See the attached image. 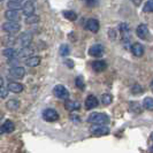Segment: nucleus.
<instances>
[{"label":"nucleus","instance_id":"1","mask_svg":"<svg viewBox=\"0 0 153 153\" xmlns=\"http://www.w3.org/2000/svg\"><path fill=\"white\" fill-rule=\"evenodd\" d=\"M88 122L92 124H98V126H106L109 123V117L108 115L104 113H91L89 115Z\"/></svg>","mask_w":153,"mask_h":153},{"label":"nucleus","instance_id":"2","mask_svg":"<svg viewBox=\"0 0 153 153\" xmlns=\"http://www.w3.org/2000/svg\"><path fill=\"white\" fill-rule=\"evenodd\" d=\"M91 135L93 136H105V135H108L109 134V128H107L106 126H98V124H94L93 127H91Z\"/></svg>","mask_w":153,"mask_h":153},{"label":"nucleus","instance_id":"3","mask_svg":"<svg viewBox=\"0 0 153 153\" xmlns=\"http://www.w3.org/2000/svg\"><path fill=\"white\" fill-rule=\"evenodd\" d=\"M43 117L47 122H54V121H56L59 119V114L53 108H46L45 111L43 112Z\"/></svg>","mask_w":153,"mask_h":153},{"label":"nucleus","instance_id":"4","mask_svg":"<svg viewBox=\"0 0 153 153\" xmlns=\"http://www.w3.org/2000/svg\"><path fill=\"white\" fill-rule=\"evenodd\" d=\"M20 29H21V25L17 22H10V21H8V22L2 24V30L6 31L7 33H16V32L20 31Z\"/></svg>","mask_w":153,"mask_h":153},{"label":"nucleus","instance_id":"5","mask_svg":"<svg viewBox=\"0 0 153 153\" xmlns=\"http://www.w3.org/2000/svg\"><path fill=\"white\" fill-rule=\"evenodd\" d=\"M53 93L55 94V97H58L59 99L67 100L69 98V92L67 91V89L63 85H56V86H54Z\"/></svg>","mask_w":153,"mask_h":153},{"label":"nucleus","instance_id":"6","mask_svg":"<svg viewBox=\"0 0 153 153\" xmlns=\"http://www.w3.org/2000/svg\"><path fill=\"white\" fill-rule=\"evenodd\" d=\"M17 42L22 47H29L31 42H32V35L30 32H23L22 35L19 37Z\"/></svg>","mask_w":153,"mask_h":153},{"label":"nucleus","instance_id":"7","mask_svg":"<svg viewBox=\"0 0 153 153\" xmlns=\"http://www.w3.org/2000/svg\"><path fill=\"white\" fill-rule=\"evenodd\" d=\"M104 46L101 44H94L90 47L89 50V54L92 55V56H96V58H100L102 54H104Z\"/></svg>","mask_w":153,"mask_h":153},{"label":"nucleus","instance_id":"8","mask_svg":"<svg viewBox=\"0 0 153 153\" xmlns=\"http://www.w3.org/2000/svg\"><path fill=\"white\" fill-rule=\"evenodd\" d=\"M5 17L10 22H19L21 20V15H20L19 10H10L9 9L5 13Z\"/></svg>","mask_w":153,"mask_h":153},{"label":"nucleus","instance_id":"9","mask_svg":"<svg viewBox=\"0 0 153 153\" xmlns=\"http://www.w3.org/2000/svg\"><path fill=\"white\" fill-rule=\"evenodd\" d=\"M92 69L96 71V73H101L104 71L105 69L107 68V63L104 61V60H96L91 63Z\"/></svg>","mask_w":153,"mask_h":153},{"label":"nucleus","instance_id":"10","mask_svg":"<svg viewBox=\"0 0 153 153\" xmlns=\"http://www.w3.org/2000/svg\"><path fill=\"white\" fill-rule=\"evenodd\" d=\"M9 74L14 77V78L20 79V78L24 77V75H25V70H24V68H22V67H19V66H17V67H13V68H10Z\"/></svg>","mask_w":153,"mask_h":153},{"label":"nucleus","instance_id":"11","mask_svg":"<svg viewBox=\"0 0 153 153\" xmlns=\"http://www.w3.org/2000/svg\"><path fill=\"white\" fill-rule=\"evenodd\" d=\"M136 33L140 39H146L149 36V28L146 24H139L136 29Z\"/></svg>","mask_w":153,"mask_h":153},{"label":"nucleus","instance_id":"12","mask_svg":"<svg viewBox=\"0 0 153 153\" xmlns=\"http://www.w3.org/2000/svg\"><path fill=\"white\" fill-rule=\"evenodd\" d=\"M14 129H15V124L12 122L10 120H7L0 127V132L1 134H8V132H13Z\"/></svg>","mask_w":153,"mask_h":153},{"label":"nucleus","instance_id":"13","mask_svg":"<svg viewBox=\"0 0 153 153\" xmlns=\"http://www.w3.org/2000/svg\"><path fill=\"white\" fill-rule=\"evenodd\" d=\"M22 10H23V14L27 16V17L30 15H33V12H35V5H33V2L27 0V2L23 5Z\"/></svg>","mask_w":153,"mask_h":153},{"label":"nucleus","instance_id":"14","mask_svg":"<svg viewBox=\"0 0 153 153\" xmlns=\"http://www.w3.org/2000/svg\"><path fill=\"white\" fill-rule=\"evenodd\" d=\"M99 101L98 99L94 97V96H89L86 100H85V108L86 109H92V108H96L98 106Z\"/></svg>","mask_w":153,"mask_h":153},{"label":"nucleus","instance_id":"15","mask_svg":"<svg viewBox=\"0 0 153 153\" xmlns=\"http://www.w3.org/2000/svg\"><path fill=\"white\" fill-rule=\"evenodd\" d=\"M86 29L90 30L91 32H98L99 30V22L96 19H90L86 22Z\"/></svg>","mask_w":153,"mask_h":153},{"label":"nucleus","instance_id":"16","mask_svg":"<svg viewBox=\"0 0 153 153\" xmlns=\"http://www.w3.org/2000/svg\"><path fill=\"white\" fill-rule=\"evenodd\" d=\"M65 106H66V109H68L70 112H74V111H77L81 107V104L77 102V101H74V100H66L65 102Z\"/></svg>","mask_w":153,"mask_h":153},{"label":"nucleus","instance_id":"17","mask_svg":"<svg viewBox=\"0 0 153 153\" xmlns=\"http://www.w3.org/2000/svg\"><path fill=\"white\" fill-rule=\"evenodd\" d=\"M131 52L136 56H142L144 54V47L139 43H135L134 45L131 46Z\"/></svg>","mask_w":153,"mask_h":153},{"label":"nucleus","instance_id":"18","mask_svg":"<svg viewBox=\"0 0 153 153\" xmlns=\"http://www.w3.org/2000/svg\"><path fill=\"white\" fill-rule=\"evenodd\" d=\"M7 89L9 91L14 92V93H20V92L23 91V85L21 83H17V82H12V83L8 84Z\"/></svg>","mask_w":153,"mask_h":153},{"label":"nucleus","instance_id":"19","mask_svg":"<svg viewBox=\"0 0 153 153\" xmlns=\"http://www.w3.org/2000/svg\"><path fill=\"white\" fill-rule=\"evenodd\" d=\"M32 53H33V51H32V48H30V46L29 47H22L20 51H17V56H20V58H27V56H29Z\"/></svg>","mask_w":153,"mask_h":153},{"label":"nucleus","instance_id":"20","mask_svg":"<svg viewBox=\"0 0 153 153\" xmlns=\"http://www.w3.org/2000/svg\"><path fill=\"white\" fill-rule=\"evenodd\" d=\"M2 54L6 58H8V59H14V58L17 56V51L14 50V48H12V47H8V48L2 51Z\"/></svg>","mask_w":153,"mask_h":153},{"label":"nucleus","instance_id":"21","mask_svg":"<svg viewBox=\"0 0 153 153\" xmlns=\"http://www.w3.org/2000/svg\"><path fill=\"white\" fill-rule=\"evenodd\" d=\"M25 63H27L28 67H36L40 63V58L39 56H30V58L27 59Z\"/></svg>","mask_w":153,"mask_h":153},{"label":"nucleus","instance_id":"22","mask_svg":"<svg viewBox=\"0 0 153 153\" xmlns=\"http://www.w3.org/2000/svg\"><path fill=\"white\" fill-rule=\"evenodd\" d=\"M6 107L9 109V111H15L20 107V101L17 99H10L6 102Z\"/></svg>","mask_w":153,"mask_h":153},{"label":"nucleus","instance_id":"23","mask_svg":"<svg viewBox=\"0 0 153 153\" xmlns=\"http://www.w3.org/2000/svg\"><path fill=\"white\" fill-rule=\"evenodd\" d=\"M143 106H144L145 109L153 111V98H151V97H146L145 99L143 100Z\"/></svg>","mask_w":153,"mask_h":153},{"label":"nucleus","instance_id":"24","mask_svg":"<svg viewBox=\"0 0 153 153\" xmlns=\"http://www.w3.org/2000/svg\"><path fill=\"white\" fill-rule=\"evenodd\" d=\"M62 14H63V16H65L67 20H69V21H75L77 19L76 13L73 12V10H65V12H62Z\"/></svg>","mask_w":153,"mask_h":153},{"label":"nucleus","instance_id":"25","mask_svg":"<svg viewBox=\"0 0 153 153\" xmlns=\"http://www.w3.org/2000/svg\"><path fill=\"white\" fill-rule=\"evenodd\" d=\"M59 53L61 56H67L69 53H70V48H69L68 45H66V44H62L60 46V48H59Z\"/></svg>","mask_w":153,"mask_h":153},{"label":"nucleus","instance_id":"26","mask_svg":"<svg viewBox=\"0 0 153 153\" xmlns=\"http://www.w3.org/2000/svg\"><path fill=\"white\" fill-rule=\"evenodd\" d=\"M112 99H113V97L109 93H105V94L101 96V102L104 105H109L112 102Z\"/></svg>","mask_w":153,"mask_h":153},{"label":"nucleus","instance_id":"27","mask_svg":"<svg viewBox=\"0 0 153 153\" xmlns=\"http://www.w3.org/2000/svg\"><path fill=\"white\" fill-rule=\"evenodd\" d=\"M7 7L10 9V10H19V9H21L23 6H21V4H19V2H12V1H9L7 4Z\"/></svg>","mask_w":153,"mask_h":153},{"label":"nucleus","instance_id":"28","mask_svg":"<svg viewBox=\"0 0 153 153\" xmlns=\"http://www.w3.org/2000/svg\"><path fill=\"white\" fill-rule=\"evenodd\" d=\"M144 12H146V13H153V0L146 1V4L144 5Z\"/></svg>","mask_w":153,"mask_h":153},{"label":"nucleus","instance_id":"29","mask_svg":"<svg viewBox=\"0 0 153 153\" xmlns=\"http://www.w3.org/2000/svg\"><path fill=\"white\" fill-rule=\"evenodd\" d=\"M39 21V17L37 15H30L25 19V23L28 24H33V23H37Z\"/></svg>","mask_w":153,"mask_h":153},{"label":"nucleus","instance_id":"30","mask_svg":"<svg viewBox=\"0 0 153 153\" xmlns=\"http://www.w3.org/2000/svg\"><path fill=\"white\" fill-rule=\"evenodd\" d=\"M75 84H76V86L78 88V89H84V79H83V77L82 76H78L76 77V79H75Z\"/></svg>","mask_w":153,"mask_h":153},{"label":"nucleus","instance_id":"31","mask_svg":"<svg viewBox=\"0 0 153 153\" xmlns=\"http://www.w3.org/2000/svg\"><path fill=\"white\" fill-rule=\"evenodd\" d=\"M142 92H143V88L139 84L134 85V86L131 88V93H132V94H140Z\"/></svg>","mask_w":153,"mask_h":153},{"label":"nucleus","instance_id":"32","mask_svg":"<svg viewBox=\"0 0 153 153\" xmlns=\"http://www.w3.org/2000/svg\"><path fill=\"white\" fill-rule=\"evenodd\" d=\"M130 109L135 113H140L142 109H140V105L138 102H130Z\"/></svg>","mask_w":153,"mask_h":153},{"label":"nucleus","instance_id":"33","mask_svg":"<svg viewBox=\"0 0 153 153\" xmlns=\"http://www.w3.org/2000/svg\"><path fill=\"white\" fill-rule=\"evenodd\" d=\"M8 94V89L0 86V98H6Z\"/></svg>","mask_w":153,"mask_h":153},{"label":"nucleus","instance_id":"34","mask_svg":"<svg viewBox=\"0 0 153 153\" xmlns=\"http://www.w3.org/2000/svg\"><path fill=\"white\" fill-rule=\"evenodd\" d=\"M108 36H111V38H112V39H115L116 33H115L114 30H109V31H108Z\"/></svg>","mask_w":153,"mask_h":153},{"label":"nucleus","instance_id":"35","mask_svg":"<svg viewBox=\"0 0 153 153\" xmlns=\"http://www.w3.org/2000/svg\"><path fill=\"white\" fill-rule=\"evenodd\" d=\"M66 63H67V66H68L69 68H73L74 67V63H73V61H70V60H67Z\"/></svg>","mask_w":153,"mask_h":153},{"label":"nucleus","instance_id":"36","mask_svg":"<svg viewBox=\"0 0 153 153\" xmlns=\"http://www.w3.org/2000/svg\"><path fill=\"white\" fill-rule=\"evenodd\" d=\"M132 1H134V4H135V5H139V4H140V1H142V0H132Z\"/></svg>","mask_w":153,"mask_h":153},{"label":"nucleus","instance_id":"37","mask_svg":"<svg viewBox=\"0 0 153 153\" xmlns=\"http://www.w3.org/2000/svg\"><path fill=\"white\" fill-rule=\"evenodd\" d=\"M9 1H12V2H19V4H21V1H22V0H9Z\"/></svg>","mask_w":153,"mask_h":153},{"label":"nucleus","instance_id":"38","mask_svg":"<svg viewBox=\"0 0 153 153\" xmlns=\"http://www.w3.org/2000/svg\"><path fill=\"white\" fill-rule=\"evenodd\" d=\"M150 153H153V144L150 146Z\"/></svg>","mask_w":153,"mask_h":153},{"label":"nucleus","instance_id":"39","mask_svg":"<svg viewBox=\"0 0 153 153\" xmlns=\"http://www.w3.org/2000/svg\"><path fill=\"white\" fill-rule=\"evenodd\" d=\"M2 83H4V82H2V78L0 77V86H2Z\"/></svg>","mask_w":153,"mask_h":153},{"label":"nucleus","instance_id":"40","mask_svg":"<svg viewBox=\"0 0 153 153\" xmlns=\"http://www.w3.org/2000/svg\"><path fill=\"white\" fill-rule=\"evenodd\" d=\"M151 90H152V92H153V81L151 82Z\"/></svg>","mask_w":153,"mask_h":153},{"label":"nucleus","instance_id":"41","mask_svg":"<svg viewBox=\"0 0 153 153\" xmlns=\"http://www.w3.org/2000/svg\"><path fill=\"white\" fill-rule=\"evenodd\" d=\"M151 139H152V140H153V132H152V134H151Z\"/></svg>","mask_w":153,"mask_h":153},{"label":"nucleus","instance_id":"42","mask_svg":"<svg viewBox=\"0 0 153 153\" xmlns=\"http://www.w3.org/2000/svg\"><path fill=\"white\" fill-rule=\"evenodd\" d=\"M0 1H2V0H0Z\"/></svg>","mask_w":153,"mask_h":153}]
</instances>
